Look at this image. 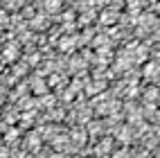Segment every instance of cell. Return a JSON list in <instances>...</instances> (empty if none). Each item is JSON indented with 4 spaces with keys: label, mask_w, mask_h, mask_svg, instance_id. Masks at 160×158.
<instances>
[{
    "label": "cell",
    "mask_w": 160,
    "mask_h": 158,
    "mask_svg": "<svg viewBox=\"0 0 160 158\" xmlns=\"http://www.w3.org/2000/svg\"><path fill=\"white\" fill-rule=\"evenodd\" d=\"M144 77L149 81H160V63H147L144 66Z\"/></svg>",
    "instance_id": "1"
},
{
    "label": "cell",
    "mask_w": 160,
    "mask_h": 158,
    "mask_svg": "<svg viewBox=\"0 0 160 158\" xmlns=\"http://www.w3.org/2000/svg\"><path fill=\"white\" fill-rule=\"evenodd\" d=\"M43 5L48 12H57V9L61 7V0H43Z\"/></svg>",
    "instance_id": "2"
},
{
    "label": "cell",
    "mask_w": 160,
    "mask_h": 158,
    "mask_svg": "<svg viewBox=\"0 0 160 158\" xmlns=\"http://www.w3.org/2000/svg\"><path fill=\"white\" fill-rule=\"evenodd\" d=\"M29 147H32V149H38V147H41V140H38V135H36V133H32V135H29Z\"/></svg>",
    "instance_id": "3"
},
{
    "label": "cell",
    "mask_w": 160,
    "mask_h": 158,
    "mask_svg": "<svg viewBox=\"0 0 160 158\" xmlns=\"http://www.w3.org/2000/svg\"><path fill=\"white\" fill-rule=\"evenodd\" d=\"M113 158H129V151H126V149H120V151L113 154Z\"/></svg>",
    "instance_id": "4"
},
{
    "label": "cell",
    "mask_w": 160,
    "mask_h": 158,
    "mask_svg": "<svg viewBox=\"0 0 160 158\" xmlns=\"http://www.w3.org/2000/svg\"><path fill=\"white\" fill-rule=\"evenodd\" d=\"M5 57H7V59H14V57H16V50H14V48H7V50H5Z\"/></svg>",
    "instance_id": "5"
},
{
    "label": "cell",
    "mask_w": 160,
    "mask_h": 158,
    "mask_svg": "<svg viewBox=\"0 0 160 158\" xmlns=\"http://www.w3.org/2000/svg\"><path fill=\"white\" fill-rule=\"evenodd\" d=\"M34 90H36V93H43V90H45V84H43V81H36V84H34Z\"/></svg>",
    "instance_id": "6"
},
{
    "label": "cell",
    "mask_w": 160,
    "mask_h": 158,
    "mask_svg": "<svg viewBox=\"0 0 160 158\" xmlns=\"http://www.w3.org/2000/svg\"><path fill=\"white\" fill-rule=\"evenodd\" d=\"M70 48H72V41H70V38L61 41V50H70Z\"/></svg>",
    "instance_id": "7"
},
{
    "label": "cell",
    "mask_w": 160,
    "mask_h": 158,
    "mask_svg": "<svg viewBox=\"0 0 160 158\" xmlns=\"http://www.w3.org/2000/svg\"><path fill=\"white\" fill-rule=\"evenodd\" d=\"M113 18H115L113 14H104V16H102V20H104V23H111V20H113Z\"/></svg>",
    "instance_id": "8"
},
{
    "label": "cell",
    "mask_w": 160,
    "mask_h": 158,
    "mask_svg": "<svg viewBox=\"0 0 160 158\" xmlns=\"http://www.w3.org/2000/svg\"><path fill=\"white\" fill-rule=\"evenodd\" d=\"M156 95H158V90L153 88V90H149V93H147V97H149V99H156Z\"/></svg>",
    "instance_id": "9"
},
{
    "label": "cell",
    "mask_w": 160,
    "mask_h": 158,
    "mask_svg": "<svg viewBox=\"0 0 160 158\" xmlns=\"http://www.w3.org/2000/svg\"><path fill=\"white\" fill-rule=\"evenodd\" d=\"M50 158H63V156H59V154H54V156H50Z\"/></svg>",
    "instance_id": "10"
}]
</instances>
